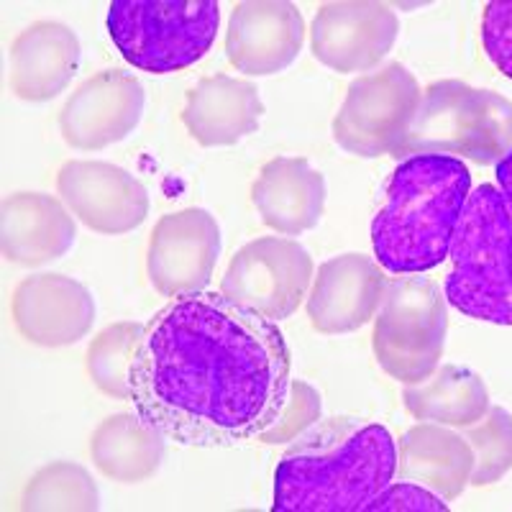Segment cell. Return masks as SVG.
<instances>
[{"instance_id":"1","label":"cell","mask_w":512,"mask_h":512,"mask_svg":"<svg viewBox=\"0 0 512 512\" xmlns=\"http://www.w3.org/2000/svg\"><path fill=\"white\" fill-rule=\"evenodd\" d=\"M287 338L223 292H190L144 326L128 372L139 418L182 446H239L277 423L292 390Z\"/></svg>"},{"instance_id":"2","label":"cell","mask_w":512,"mask_h":512,"mask_svg":"<svg viewBox=\"0 0 512 512\" xmlns=\"http://www.w3.org/2000/svg\"><path fill=\"white\" fill-rule=\"evenodd\" d=\"M397 441L361 418L315 420L274 469V512H359L397 477Z\"/></svg>"},{"instance_id":"3","label":"cell","mask_w":512,"mask_h":512,"mask_svg":"<svg viewBox=\"0 0 512 512\" xmlns=\"http://www.w3.org/2000/svg\"><path fill=\"white\" fill-rule=\"evenodd\" d=\"M469 195L472 172L461 159L451 154L402 159L372 221L379 267L397 277L441 267Z\"/></svg>"},{"instance_id":"4","label":"cell","mask_w":512,"mask_h":512,"mask_svg":"<svg viewBox=\"0 0 512 512\" xmlns=\"http://www.w3.org/2000/svg\"><path fill=\"white\" fill-rule=\"evenodd\" d=\"M448 254V303L466 318L512 326V213L495 185L474 187Z\"/></svg>"},{"instance_id":"5","label":"cell","mask_w":512,"mask_h":512,"mask_svg":"<svg viewBox=\"0 0 512 512\" xmlns=\"http://www.w3.org/2000/svg\"><path fill=\"white\" fill-rule=\"evenodd\" d=\"M108 36L131 67L172 75L210 52L221 26L216 0H113Z\"/></svg>"},{"instance_id":"6","label":"cell","mask_w":512,"mask_h":512,"mask_svg":"<svg viewBox=\"0 0 512 512\" xmlns=\"http://www.w3.org/2000/svg\"><path fill=\"white\" fill-rule=\"evenodd\" d=\"M512 146V105L461 82H436L420 98L408 134L392 157L464 154L474 162L502 159Z\"/></svg>"},{"instance_id":"7","label":"cell","mask_w":512,"mask_h":512,"mask_svg":"<svg viewBox=\"0 0 512 512\" xmlns=\"http://www.w3.org/2000/svg\"><path fill=\"white\" fill-rule=\"evenodd\" d=\"M446 313L436 285L397 280L387 285L374 318V356L384 374L415 384L431 374L443 349Z\"/></svg>"},{"instance_id":"8","label":"cell","mask_w":512,"mask_h":512,"mask_svg":"<svg viewBox=\"0 0 512 512\" xmlns=\"http://www.w3.org/2000/svg\"><path fill=\"white\" fill-rule=\"evenodd\" d=\"M420 98L423 93L413 72L390 62L351 82L333 121V139L344 152L364 159L395 154L413 123Z\"/></svg>"},{"instance_id":"9","label":"cell","mask_w":512,"mask_h":512,"mask_svg":"<svg viewBox=\"0 0 512 512\" xmlns=\"http://www.w3.org/2000/svg\"><path fill=\"white\" fill-rule=\"evenodd\" d=\"M313 277V256L303 244L264 236L233 254L221 292L264 318L285 320L303 305Z\"/></svg>"},{"instance_id":"10","label":"cell","mask_w":512,"mask_h":512,"mask_svg":"<svg viewBox=\"0 0 512 512\" xmlns=\"http://www.w3.org/2000/svg\"><path fill=\"white\" fill-rule=\"evenodd\" d=\"M221 256V228L203 208H185L159 218L149 236L146 274L164 297H182L210 285Z\"/></svg>"},{"instance_id":"11","label":"cell","mask_w":512,"mask_h":512,"mask_svg":"<svg viewBox=\"0 0 512 512\" xmlns=\"http://www.w3.org/2000/svg\"><path fill=\"white\" fill-rule=\"evenodd\" d=\"M57 192L72 216L103 236L134 231L149 216V190L128 169L98 159H72L57 172Z\"/></svg>"},{"instance_id":"12","label":"cell","mask_w":512,"mask_h":512,"mask_svg":"<svg viewBox=\"0 0 512 512\" xmlns=\"http://www.w3.org/2000/svg\"><path fill=\"white\" fill-rule=\"evenodd\" d=\"M146 108L144 85L123 70L88 77L59 111L62 139L80 152H98L131 136Z\"/></svg>"},{"instance_id":"13","label":"cell","mask_w":512,"mask_h":512,"mask_svg":"<svg viewBox=\"0 0 512 512\" xmlns=\"http://www.w3.org/2000/svg\"><path fill=\"white\" fill-rule=\"evenodd\" d=\"M13 326L34 346L64 349L88 336L95 300L82 282L67 274L41 272L21 280L11 297Z\"/></svg>"},{"instance_id":"14","label":"cell","mask_w":512,"mask_h":512,"mask_svg":"<svg viewBox=\"0 0 512 512\" xmlns=\"http://www.w3.org/2000/svg\"><path fill=\"white\" fill-rule=\"evenodd\" d=\"M397 16L384 3H323L310 26V49L336 72L377 67L397 39Z\"/></svg>"},{"instance_id":"15","label":"cell","mask_w":512,"mask_h":512,"mask_svg":"<svg viewBox=\"0 0 512 512\" xmlns=\"http://www.w3.org/2000/svg\"><path fill=\"white\" fill-rule=\"evenodd\" d=\"M387 280L377 259L359 251L338 254L318 267L308 295V318L328 336L354 333L377 315Z\"/></svg>"},{"instance_id":"16","label":"cell","mask_w":512,"mask_h":512,"mask_svg":"<svg viewBox=\"0 0 512 512\" xmlns=\"http://www.w3.org/2000/svg\"><path fill=\"white\" fill-rule=\"evenodd\" d=\"M305 21L295 3L249 0L233 8L226 34L228 62L244 75H277L303 52Z\"/></svg>"},{"instance_id":"17","label":"cell","mask_w":512,"mask_h":512,"mask_svg":"<svg viewBox=\"0 0 512 512\" xmlns=\"http://www.w3.org/2000/svg\"><path fill=\"white\" fill-rule=\"evenodd\" d=\"M77 226L70 208L44 192H16L0 205V251L18 267H41L70 251Z\"/></svg>"},{"instance_id":"18","label":"cell","mask_w":512,"mask_h":512,"mask_svg":"<svg viewBox=\"0 0 512 512\" xmlns=\"http://www.w3.org/2000/svg\"><path fill=\"white\" fill-rule=\"evenodd\" d=\"M80 62V39L70 26L36 21L11 44V90L29 103H47L67 90Z\"/></svg>"},{"instance_id":"19","label":"cell","mask_w":512,"mask_h":512,"mask_svg":"<svg viewBox=\"0 0 512 512\" xmlns=\"http://www.w3.org/2000/svg\"><path fill=\"white\" fill-rule=\"evenodd\" d=\"M251 203L264 226L300 236L318 226L326 210V180L308 159L277 157L251 185Z\"/></svg>"},{"instance_id":"20","label":"cell","mask_w":512,"mask_h":512,"mask_svg":"<svg viewBox=\"0 0 512 512\" xmlns=\"http://www.w3.org/2000/svg\"><path fill=\"white\" fill-rule=\"evenodd\" d=\"M264 116L254 82L241 77H205L190 90L182 123L200 146H231L251 136Z\"/></svg>"},{"instance_id":"21","label":"cell","mask_w":512,"mask_h":512,"mask_svg":"<svg viewBox=\"0 0 512 512\" xmlns=\"http://www.w3.org/2000/svg\"><path fill=\"white\" fill-rule=\"evenodd\" d=\"M164 433L144 418L116 413L105 418L90 438V459L103 477L121 484H136L154 477L162 466L167 446Z\"/></svg>"},{"instance_id":"22","label":"cell","mask_w":512,"mask_h":512,"mask_svg":"<svg viewBox=\"0 0 512 512\" xmlns=\"http://www.w3.org/2000/svg\"><path fill=\"white\" fill-rule=\"evenodd\" d=\"M397 459H400L397 461L400 477L431 487L443 500L456 495L466 466V454L459 438L425 425H418L402 436Z\"/></svg>"},{"instance_id":"23","label":"cell","mask_w":512,"mask_h":512,"mask_svg":"<svg viewBox=\"0 0 512 512\" xmlns=\"http://www.w3.org/2000/svg\"><path fill=\"white\" fill-rule=\"evenodd\" d=\"M405 408L418 420L469 423L484 410V387L464 369H443L431 384L402 392Z\"/></svg>"},{"instance_id":"24","label":"cell","mask_w":512,"mask_h":512,"mask_svg":"<svg viewBox=\"0 0 512 512\" xmlns=\"http://www.w3.org/2000/svg\"><path fill=\"white\" fill-rule=\"evenodd\" d=\"M98 507V484L88 469L75 461H52L41 466L21 495V510L93 512Z\"/></svg>"},{"instance_id":"25","label":"cell","mask_w":512,"mask_h":512,"mask_svg":"<svg viewBox=\"0 0 512 512\" xmlns=\"http://www.w3.org/2000/svg\"><path fill=\"white\" fill-rule=\"evenodd\" d=\"M141 336H144V326L126 320V323H113L103 328L90 341L85 367H88V377L103 395L113 400H128V372H131V361H134Z\"/></svg>"},{"instance_id":"26","label":"cell","mask_w":512,"mask_h":512,"mask_svg":"<svg viewBox=\"0 0 512 512\" xmlns=\"http://www.w3.org/2000/svg\"><path fill=\"white\" fill-rule=\"evenodd\" d=\"M320 418V397L313 387L305 382H292L290 400H287L285 410L277 418L272 428L262 433V441L267 443H287L297 438L303 431H308L310 425Z\"/></svg>"},{"instance_id":"27","label":"cell","mask_w":512,"mask_h":512,"mask_svg":"<svg viewBox=\"0 0 512 512\" xmlns=\"http://www.w3.org/2000/svg\"><path fill=\"white\" fill-rule=\"evenodd\" d=\"M482 47L497 72L512 80V0H492L484 6Z\"/></svg>"},{"instance_id":"28","label":"cell","mask_w":512,"mask_h":512,"mask_svg":"<svg viewBox=\"0 0 512 512\" xmlns=\"http://www.w3.org/2000/svg\"><path fill=\"white\" fill-rule=\"evenodd\" d=\"M446 512L448 505L438 492L418 482H397L384 487L364 512Z\"/></svg>"},{"instance_id":"29","label":"cell","mask_w":512,"mask_h":512,"mask_svg":"<svg viewBox=\"0 0 512 512\" xmlns=\"http://www.w3.org/2000/svg\"><path fill=\"white\" fill-rule=\"evenodd\" d=\"M497 190L502 192V198H505L507 210L512 213V146L507 149L505 157L497 162Z\"/></svg>"}]
</instances>
